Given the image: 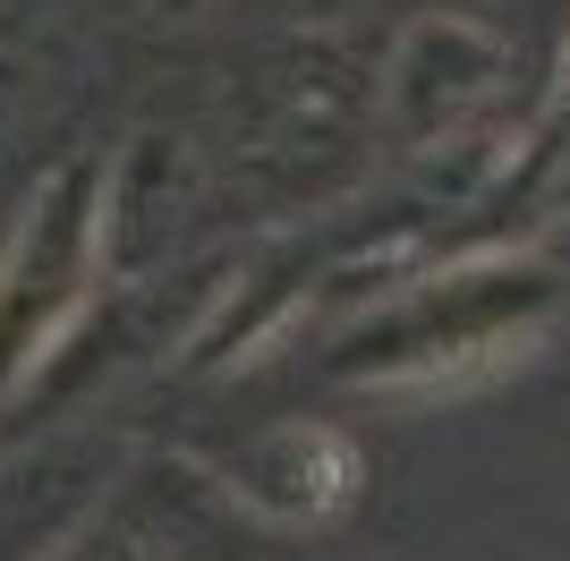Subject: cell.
I'll return each instance as SVG.
<instances>
[{
  "mask_svg": "<svg viewBox=\"0 0 570 561\" xmlns=\"http://www.w3.org/2000/svg\"><path fill=\"white\" fill-rule=\"evenodd\" d=\"M154 9H163V18H205L214 0H154Z\"/></svg>",
  "mask_w": 570,
  "mask_h": 561,
  "instance_id": "5",
  "label": "cell"
},
{
  "mask_svg": "<svg viewBox=\"0 0 570 561\" xmlns=\"http://www.w3.org/2000/svg\"><path fill=\"white\" fill-rule=\"evenodd\" d=\"M333 451H350L341 434H324V425H289V434H273V443L256 451V502H273L282 519H324L350 493V476L357 468H324L315 476V460H333Z\"/></svg>",
  "mask_w": 570,
  "mask_h": 561,
  "instance_id": "4",
  "label": "cell"
},
{
  "mask_svg": "<svg viewBox=\"0 0 570 561\" xmlns=\"http://www.w3.org/2000/svg\"><path fill=\"white\" fill-rule=\"evenodd\" d=\"M502 69H511V43L476 18H417L392 43L375 77V128L401 154H426V145H452L485 102L502 94Z\"/></svg>",
  "mask_w": 570,
  "mask_h": 561,
  "instance_id": "3",
  "label": "cell"
},
{
  "mask_svg": "<svg viewBox=\"0 0 570 561\" xmlns=\"http://www.w3.org/2000/svg\"><path fill=\"white\" fill-rule=\"evenodd\" d=\"M553 306H562V280L546 264H528V256L460 264V273L401 289L350 341L341 374H357V383H434V374L494 366V357H520L553 324Z\"/></svg>",
  "mask_w": 570,
  "mask_h": 561,
  "instance_id": "1",
  "label": "cell"
},
{
  "mask_svg": "<svg viewBox=\"0 0 570 561\" xmlns=\"http://www.w3.org/2000/svg\"><path fill=\"white\" fill-rule=\"evenodd\" d=\"M102 273V154H77L26 196L0 247V392L51 366V350L86 324Z\"/></svg>",
  "mask_w": 570,
  "mask_h": 561,
  "instance_id": "2",
  "label": "cell"
}]
</instances>
